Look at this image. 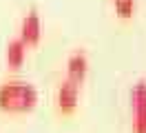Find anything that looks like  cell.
I'll list each match as a JSON object with an SVG mask.
<instances>
[{
  "label": "cell",
  "instance_id": "1",
  "mask_svg": "<svg viewBox=\"0 0 146 133\" xmlns=\"http://www.w3.org/2000/svg\"><path fill=\"white\" fill-rule=\"evenodd\" d=\"M38 106V89L25 80H9L0 84V111L29 113Z\"/></svg>",
  "mask_w": 146,
  "mask_h": 133
},
{
  "label": "cell",
  "instance_id": "2",
  "mask_svg": "<svg viewBox=\"0 0 146 133\" xmlns=\"http://www.w3.org/2000/svg\"><path fill=\"white\" fill-rule=\"evenodd\" d=\"M131 131L146 133V80H137L131 87Z\"/></svg>",
  "mask_w": 146,
  "mask_h": 133
},
{
  "label": "cell",
  "instance_id": "3",
  "mask_svg": "<svg viewBox=\"0 0 146 133\" xmlns=\"http://www.w3.org/2000/svg\"><path fill=\"white\" fill-rule=\"evenodd\" d=\"M80 104V84L64 80L55 91V106L60 113H73Z\"/></svg>",
  "mask_w": 146,
  "mask_h": 133
},
{
  "label": "cell",
  "instance_id": "4",
  "mask_svg": "<svg viewBox=\"0 0 146 133\" xmlns=\"http://www.w3.org/2000/svg\"><path fill=\"white\" fill-rule=\"evenodd\" d=\"M18 38L27 44V47H33V44L40 42V38H42V20L38 16V11H29L27 16L22 18Z\"/></svg>",
  "mask_w": 146,
  "mask_h": 133
},
{
  "label": "cell",
  "instance_id": "5",
  "mask_svg": "<svg viewBox=\"0 0 146 133\" xmlns=\"http://www.w3.org/2000/svg\"><path fill=\"white\" fill-rule=\"evenodd\" d=\"M86 73H89V58H86V53H82V51L71 53L69 60H66V80H71L75 84H82Z\"/></svg>",
  "mask_w": 146,
  "mask_h": 133
},
{
  "label": "cell",
  "instance_id": "6",
  "mask_svg": "<svg viewBox=\"0 0 146 133\" xmlns=\"http://www.w3.org/2000/svg\"><path fill=\"white\" fill-rule=\"evenodd\" d=\"M27 49H29V47L22 42L20 38L7 42V49H5V62H7V67H9L11 71H18L20 67L25 64V60H27Z\"/></svg>",
  "mask_w": 146,
  "mask_h": 133
},
{
  "label": "cell",
  "instance_id": "7",
  "mask_svg": "<svg viewBox=\"0 0 146 133\" xmlns=\"http://www.w3.org/2000/svg\"><path fill=\"white\" fill-rule=\"evenodd\" d=\"M115 16L122 18V20H131L137 11V0H109Z\"/></svg>",
  "mask_w": 146,
  "mask_h": 133
}]
</instances>
